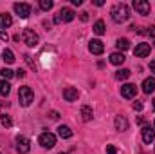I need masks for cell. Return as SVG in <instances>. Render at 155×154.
Returning <instances> with one entry per match:
<instances>
[{
    "label": "cell",
    "instance_id": "cell-33",
    "mask_svg": "<svg viewBox=\"0 0 155 154\" xmlns=\"http://www.w3.org/2000/svg\"><path fill=\"white\" fill-rule=\"evenodd\" d=\"M15 75H16L18 78H24V76H25V71H24V69H18V71H16Z\"/></svg>",
    "mask_w": 155,
    "mask_h": 154
},
{
    "label": "cell",
    "instance_id": "cell-13",
    "mask_svg": "<svg viewBox=\"0 0 155 154\" xmlns=\"http://www.w3.org/2000/svg\"><path fill=\"white\" fill-rule=\"evenodd\" d=\"M63 98L67 102H76L78 98H79V93H78V89H74V87H65L63 89Z\"/></svg>",
    "mask_w": 155,
    "mask_h": 154
},
{
    "label": "cell",
    "instance_id": "cell-7",
    "mask_svg": "<svg viewBox=\"0 0 155 154\" xmlns=\"http://www.w3.org/2000/svg\"><path fill=\"white\" fill-rule=\"evenodd\" d=\"M13 7H15V13H16L20 18H27V16L31 15V5H29V4H24V2H16Z\"/></svg>",
    "mask_w": 155,
    "mask_h": 154
},
{
    "label": "cell",
    "instance_id": "cell-23",
    "mask_svg": "<svg viewBox=\"0 0 155 154\" xmlns=\"http://www.w3.org/2000/svg\"><path fill=\"white\" fill-rule=\"evenodd\" d=\"M130 75H132L130 69H119L116 73V78L117 80H126V78H130Z\"/></svg>",
    "mask_w": 155,
    "mask_h": 154
},
{
    "label": "cell",
    "instance_id": "cell-10",
    "mask_svg": "<svg viewBox=\"0 0 155 154\" xmlns=\"http://www.w3.org/2000/svg\"><path fill=\"white\" fill-rule=\"evenodd\" d=\"M135 94H137V87H135L134 83H124V85L121 87V96H123V98L130 100V98H134Z\"/></svg>",
    "mask_w": 155,
    "mask_h": 154
},
{
    "label": "cell",
    "instance_id": "cell-17",
    "mask_svg": "<svg viewBox=\"0 0 155 154\" xmlns=\"http://www.w3.org/2000/svg\"><path fill=\"white\" fill-rule=\"evenodd\" d=\"M143 91L146 93V94H152L155 91V78H146L144 82H143Z\"/></svg>",
    "mask_w": 155,
    "mask_h": 154
},
{
    "label": "cell",
    "instance_id": "cell-19",
    "mask_svg": "<svg viewBox=\"0 0 155 154\" xmlns=\"http://www.w3.org/2000/svg\"><path fill=\"white\" fill-rule=\"evenodd\" d=\"M92 118H94L92 109H90L88 105H83V107H81V120H83V121H90Z\"/></svg>",
    "mask_w": 155,
    "mask_h": 154
},
{
    "label": "cell",
    "instance_id": "cell-36",
    "mask_svg": "<svg viewBox=\"0 0 155 154\" xmlns=\"http://www.w3.org/2000/svg\"><path fill=\"white\" fill-rule=\"evenodd\" d=\"M0 38H2V40H7V33H4V31H0Z\"/></svg>",
    "mask_w": 155,
    "mask_h": 154
},
{
    "label": "cell",
    "instance_id": "cell-35",
    "mask_svg": "<svg viewBox=\"0 0 155 154\" xmlns=\"http://www.w3.org/2000/svg\"><path fill=\"white\" fill-rule=\"evenodd\" d=\"M150 69H152V73L155 75V60H152V62H150Z\"/></svg>",
    "mask_w": 155,
    "mask_h": 154
},
{
    "label": "cell",
    "instance_id": "cell-31",
    "mask_svg": "<svg viewBox=\"0 0 155 154\" xmlns=\"http://www.w3.org/2000/svg\"><path fill=\"white\" fill-rule=\"evenodd\" d=\"M49 116H51V120H58V118H60V113H58V111H51Z\"/></svg>",
    "mask_w": 155,
    "mask_h": 154
},
{
    "label": "cell",
    "instance_id": "cell-25",
    "mask_svg": "<svg viewBox=\"0 0 155 154\" xmlns=\"http://www.w3.org/2000/svg\"><path fill=\"white\" fill-rule=\"evenodd\" d=\"M0 121H2V125H4V127H11V125H13L11 118H9L7 114H4V113H0Z\"/></svg>",
    "mask_w": 155,
    "mask_h": 154
},
{
    "label": "cell",
    "instance_id": "cell-1",
    "mask_svg": "<svg viewBox=\"0 0 155 154\" xmlns=\"http://www.w3.org/2000/svg\"><path fill=\"white\" fill-rule=\"evenodd\" d=\"M110 15H112V20H114V22L123 24V22H126V20L130 18V7H128L124 2L116 4V5L110 9Z\"/></svg>",
    "mask_w": 155,
    "mask_h": 154
},
{
    "label": "cell",
    "instance_id": "cell-24",
    "mask_svg": "<svg viewBox=\"0 0 155 154\" xmlns=\"http://www.w3.org/2000/svg\"><path fill=\"white\" fill-rule=\"evenodd\" d=\"M94 33H96V35H103V33H105V22H103V20H97V22L94 24Z\"/></svg>",
    "mask_w": 155,
    "mask_h": 154
},
{
    "label": "cell",
    "instance_id": "cell-27",
    "mask_svg": "<svg viewBox=\"0 0 155 154\" xmlns=\"http://www.w3.org/2000/svg\"><path fill=\"white\" fill-rule=\"evenodd\" d=\"M0 75H2V76L5 78V80H9V78H13V76H15V73H13L11 69H7V67H4V69L0 71Z\"/></svg>",
    "mask_w": 155,
    "mask_h": 154
},
{
    "label": "cell",
    "instance_id": "cell-5",
    "mask_svg": "<svg viewBox=\"0 0 155 154\" xmlns=\"http://www.w3.org/2000/svg\"><path fill=\"white\" fill-rule=\"evenodd\" d=\"M22 38H24V42H25L29 47H35V45H38V42H40L38 35H36L33 29H29V27H25V29H24V33H22Z\"/></svg>",
    "mask_w": 155,
    "mask_h": 154
},
{
    "label": "cell",
    "instance_id": "cell-11",
    "mask_svg": "<svg viewBox=\"0 0 155 154\" xmlns=\"http://www.w3.org/2000/svg\"><path fill=\"white\" fill-rule=\"evenodd\" d=\"M88 49H90L92 54H103L105 45H103L101 40H90V42H88Z\"/></svg>",
    "mask_w": 155,
    "mask_h": 154
},
{
    "label": "cell",
    "instance_id": "cell-12",
    "mask_svg": "<svg viewBox=\"0 0 155 154\" xmlns=\"http://www.w3.org/2000/svg\"><path fill=\"white\" fill-rule=\"evenodd\" d=\"M150 51H152L150 44H139V45H135V49H134L135 56H141V58L148 56V54H150Z\"/></svg>",
    "mask_w": 155,
    "mask_h": 154
},
{
    "label": "cell",
    "instance_id": "cell-38",
    "mask_svg": "<svg viewBox=\"0 0 155 154\" xmlns=\"http://www.w3.org/2000/svg\"><path fill=\"white\" fill-rule=\"evenodd\" d=\"M153 109H155V98H153Z\"/></svg>",
    "mask_w": 155,
    "mask_h": 154
},
{
    "label": "cell",
    "instance_id": "cell-34",
    "mask_svg": "<svg viewBox=\"0 0 155 154\" xmlns=\"http://www.w3.org/2000/svg\"><path fill=\"white\" fill-rule=\"evenodd\" d=\"M24 58H25V62H27V64H29V65H31V67H33V69H35V64H33V62H31V56H29V54H25V56H24Z\"/></svg>",
    "mask_w": 155,
    "mask_h": 154
},
{
    "label": "cell",
    "instance_id": "cell-39",
    "mask_svg": "<svg viewBox=\"0 0 155 154\" xmlns=\"http://www.w3.org/2000/svg\"><path fill=\"white\" fill-rule=\"evenodd\" d=\"M60 154H69V152H60Z\"/></svg>",
    "mask_w": 155,
    "mask_h": 154
},
{
    "label": "cell",
    "instance_id": "cell-41",
    "mask_svg": "<svg viewBox=\"0 0 155 154\" xmlns=\"http://www.w3.org/2000/svg\"><path fill=\"white\" fill-rule=\"evenodd\" d=\"M153 44H155V42H153Z\"/></svg>",
    "mask_w": 155,
    "mask_h": 154
},
{
    "label": "cell",
    "instance_id": "cell-22",
    "mask_svg": "<svg viewBox=\"0 0 155 154\" xmlns=\"http://www.w3.org/2000/svg\"><path fill=\"white\" fill-rule=\"evenodd\" d=\"M116 45H117V49L123 53V51L130 49V40H128V38H119V40L116 42Z\"/></svg>",
    "mask_w": 155,
    "mask_h": 154
},
{
    "label": "cell",
    "instance_id": "cell-28",
    "mask_svg": "<svg viewBox=\"0 0 155 154\" xmlns=\"http://www.w3.org/2000/svg\"><path fill=\"white\" fill-rule=\"evenodd\" d=\"M143 107H144V105H143V102H139V100H135V102H134V109H135V111H143Z\"/></svg>",
    "mask_w": 155,
    "mask_h": 154
},
{
    "label": "cell",
    "instance_id": "cell-40",
    "mask_svg": "<svg viewBox=\"0 0 155 154\" xmlns=\"http://www.w3.org/2000/svg\"><path fill=\"white\" fill-rule=\"evenodd\" d=\"M153 129H155V123H153Z\"/></svg>",
    "mask_w": 155,
    "mask_h": 154
},
{
    "label": "cell",
    "instance_id": "cell-3",
    "mask_svg": "<svg viewBox=\"0 0 155 154\" xmlns=\"http://www.w3.org/2000/svg\"><path fill=\"white\" fill-rule=\"evenodd\" d=\"M74 16H76V13H74L71 7H61L60 13H58V16L54 18V22H56V24H60V22H72Z\"/></svg>",
    "mask_w": 155,
    "mask_h": 154
},
{
    "label": "cell",
    "instance_id": "cell-14",
    "mask_svg": "<svg viewBox=\"0 0 155 154\" xmlns=\"http://www.w3.org/2000/svg\"><path fill=\"white\" fill-rule=\"evenodd\" d=\"M58 136L63 138V140H69V138H72V129L69 125H60L58 127Z\"/></svg>",
    "mask_w": 155,
    "mask_h": 154
},
{
    "label": "cell",
    "instance_id": "cell-37",
    "mask_svg": "<svg viewBox=\"0 0 155 154\" xmlns=\"http://www.w3.org/2000/svg\"><path fill=\"white\" fill-rule=\"evenodd\" d=\"M72 4H74V5H81V4H83V0H72Z\"/></svg>",
    "mask_w": 155,
    "mask_h": 154
},
{
    "label": "cell",
    "instance_id": "cell-8",
    "mask_svg": "<svg viewBox=\"0 0 155 154\" xmlns=\"http://www.w3.org/2000/svg\"><path fill=\"white\" fill-rule=\"evenodd\" d=\"M134 9L139 15L146 16V15H150V2H146V0H134Z\"/></svg>",
    "mask_w": 155,
    "mask_h": 154
},
{
    "label": "cell",
    "instance_id": "cell-2",
    "mask_svg": "<svg viewBox=\"0 0 155 154\" xmlns=\"http://www.w3.org/2000/svg\"><path fill=\"white\" fill-rule=\"evenodd\" d=\"M18 100H20V103H22L24 107L31 105V103H33V100H35L33 89H31V87H27V85L20 87V91H18Z\"/></svg>",
    "mask_w": 155,
    "mask_h": 154
},
{
    "label": "cell",
    "instance_id": "cell-4",
    "mask_svg": "<svg viewBox=\"0 0 155 154\" xmlns=\"http://www.w3.org/2000/svg\"><path fill=\"white\" fill-rule=\"evenodd\" d=\"M38 142L43 149H52V147L56 145V136H54L52 132H41L40 138H38Z\"/></svg>",
    "mask_w": 155,
    "mask_h": 154
},
{
    "label": "cell",
    "instance_id": "cell-21",
    "mask_svg": "<svg viewBox=\"0 0 155 154\" xmlns=\"http://www.w3.org/2000/svg\"><path fill=\"white\" fill-rule=\"evenodd\" d=\"M9 93H11L9 82H7V80H0V94H2V96H7Z\"/></svg>",
    "mask_w": 155,
    "mask_h": 154
},
{
    "label": "cell",
    "instance_id": "cell-16",
    "mask_svg": "<svg viewBox=\"0 0 155 154\" xmlns=\"http://www.w3.org/2000/svg\"><path fill=\"white\" fill-rule=\"evenodd\" d=\"M114 123H116L117 131H121V132H123V131H128V120H126L124 116H116V121H114Z\"/></svg>",
    "mask_w": 155,
    "mask_h": 154
},
{
    "label": "cell",
    "instance_id": "cell-20",
    "mask_svg": "<svg viewBox=\"0 0 155 154\" xmlns=\"http://www.w3.org/2000/svg\"><path fill=\"white\" fill-rule=\"evenodd\" d=\"M2 60H4L5 64H13V62H15V53H13L11 49H4V51H2Z\"/></svg>",
    "mask_w": 155,
    "mask_h": 154
},
{
    "label": "cell",
    "instance_id": "cell-15",
    "mask_svg": "<svg viewBox=\"0 0 155 154\" xmlns=\"http://www.w3.org/2000/svg\"><path fill=\"white\" fill-rule=\"evenodd\" d=\"M11 24H13V18H11V15H7V13H2V15H0V31H4V29L11 27Z\"/></svg>",
    "mask_w": 155,
    "mask_h": 154
},
{
    "label": "cell",
    "instance_id": "cell-9",
    "mask_svg": "<svg viewBox=\"0 0 155 154\" xmlns=\"http://www.w3.org/2000/svg\"><path fill=\"white\" fill-rule=\"evenodd\" d=\"M141 136H143V142H144L146 145L153 143V142H155V129H153V127H150V125L143 127V131H141Z\"/></svg>",
    "mask_w": 155,
    "mask_h": 154
},
{
    "label": "cell",
    "instance_id": "cell-26",
    "mask_svg": "<svg viewBox=\"0 0 155 154\" xmlns=\"http://www.w3.org/2000/svg\"><path fill=\"white\" fill-rule=\"evenodd\" d=\"M40 7L43 11H49V9H52V2L51 0H40Z\"/></svg>",
    "mask_w": 155,
    "mask_h": 154
},
{
    "label": "cell",
    "instance_id": "cell-18",
    "mask_svg": "<svg viewBox=\"0 0 155 154\" xmlns=\"http://www.w3.org/2000/svg\"><path fill=\"white\" fill-rule=\"evenodd\" d=\"M124 60H126V58H124V54H123V53H119V51L110 54V64H114V65H121Z\"/></svg>",
    "mask_w": 155,
    "mask_h": 154
},
{
    "label": "cell",
    "instance_id": "cell-6",
    "mask_svg": "<svg viewBox=\"0 0 155 154\" xmlns=\"http://www.w3.org/2000/svg\"><path fill=\"white\" fill-rule=\"evenodd\" d=\"M16 151L18 154H27L31 151V142L25 136H16Z\"/></svg>",
    "mask_w": 155,
    "mask_h": 154
},
{
    "label": "cell",
    "instance_id": "cell-32",
    "mask_svg": "<svg viewBox=\"0 0 155 154\" xmlns=\"http://www.w3.org/2000/svg\"><path fill=\"white\" fill-rule=\"evenodd\" d=\"M79 18H81L83 22H87V20H88V13H87V11H83V13L79 15Z\"/></svg>",
    "mask_w": 155,
    "mask_h": 154
},
{
    "label": "cell",
    "instance_id": "cell-29",
    "mask_svg": "<svg viewBox=\"0 0 155 154\" xmlns=\"http://www.w3.org/2000/svg\"><path fill=\"white\" fill-rule=\"evenodd\" d=\"M146 35H150V37H153V38H155V26L146 27Z\"/></svg>",
    "mask_w": 155,
    "mask_h": 154
},
{
    "label": "cell",
    "instance_id": "cell-30",
    "mask_svg": "<svg viewBox=\"0 0 155 154\" xmlns=\"http://www.w3.org/2000/svg\"><path fill=\"white\" fill-rule=\"evenodd\" d=\"M107 154H117V149L114 145H107Z\"/></svg>",
    "mask_w": 155,
    "mask_h": 154
}]
</instances>
